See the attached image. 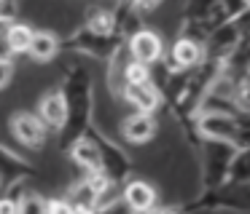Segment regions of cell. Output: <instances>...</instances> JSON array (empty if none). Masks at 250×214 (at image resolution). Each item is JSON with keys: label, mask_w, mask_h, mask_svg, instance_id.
<instances>
[{"label": "cell", "mask_w": 250, "mask_h": 214, "mask_svg": "<svg viewBox=\"0 0 250 214\" xmlns=\"http://www.w3.org/2000/svg\"><path fill=\"white\" fill-rule=\"evenodd\" d=\"M223 21H245L248 19L250 0H215Z\"/></svg>", "instance_id": "d6986e66"}, {"label": "cell", "mask_w": 250, "mask_h": 214, "mask_svg": "<svg viewBox=\"0 0 250 214\" xmlns=\"http://www.w3.org/2000/svg\"><path fill=\"white\" fill-rule=\"evenodd\" d=\"M159 126H156V115H146V112H129L121 118L119 123V134L126 144L132 147H143L156 137Z\"/></svg>", "instance_id": "4fadbf2b"}, {"label": "cell", "mask_w": 250, "mask_h": 214, "mask_svg": "<svg viewBox=\"0 0 250 214\" xmlns=\"http://www.w3.org/2000/svg\"><path fill=\"white\" fill-rule=\"evenodd\" d=\"M62 54V37H57L49 30H35V37L30 43V62L33 64H51Z\"/></svg>", "instance_id": "2e32d148"}, {"label": "cell", "mask_w": 250, "mask_h": 214, "mask_svg": "<svg viewBox=\"0 0 250 214\" xmlns=\"http://www.w3.org/2000/svg\"><path fill=\"white\" fill-rule=\"evenodd\" d=\"M17 214H46V196L22 187L17 196Z\"/></svg>", "instance_id": "ac0fdd59"}, {"label": "cell", "mask_w": 250, "mask_h": 214, "mask_svg": "<svg viewBox=\"0 0 250 214\" xmlns=\"http://www.w3.org/2000/svg\"><path fill=\"white\" fill-rule=\"evenodd\" d=\"M33 112L38 115V121L49 128V134H60L62 123H65V102H62L60 89L46 91V94L38 99V105H35Z\"/></svg>", "instance_id": "9a60e30c"}, {"label": "cell", "mask_w": 250, "mask_h": 214, "mask_svg": "<svg viewBox=\"0 0 250 214\" xmlns=\"http://www.w3.org/2000/svg\"><path fill=\"white\" fill-rule=\"evenodd\" d=\"M46 214H73V206L67 203L65 196L46 198Z\"/></svg>", "instance_id": "44dd1931"}, {"label": "cell", "mask_w": 250, "mask_h": 214, "mask_svg": "<svg viewBox=\"0 0 250 214\" xmlns=\"http://www.w3.org/2000/svg\"><path fill=\"white\" fill-rule=\"evenodd\" d=\"M121 46H124V40H121L119 35H94V32H89L83 24L78 27V30H73L70 35L62 40V51L81 54V56L97 59V62H108V59L113 56V51Z\"/></svg>", "instance_id": "5b68a950"}, {"label": "cell", "mask_w": 250, "mask_h": 214, "mask_svg": "<svg viewBox=\"0 0 250 214\" xmlns=\"http://www.w3.org/2000/svg\"><path fill=\"white\" fill-rule=\"evenodd\" d=\"M124 48H126V54H129L132 62L143 64V67H156V64L164 59V48H167V43H164V37L159 35L156 30L143 27V30L132 32V35L126 37Z\"/></svg>", "instance_id": "30bf717a"}, {"label": "cell", "mask_w": 250, "mask_h": 214, "mask_svg": "<svg viewBox=\"0 0 250 214\" xmlns=\"http://www.w3.org/2000/svg\"><path fill=\"white\" fill-rule=\"evenodd\" d=\"M194 144L207 142H223L234 150H250V123L248 115H234V112H196L194 118Z\"/></svg>", "instance_id": "7a4b0ae2"}, {"label": "cell", "mask_w": 250, "mask_h": 214, "mask_svg": "<svg viewBox=\"0 0 250 214\" xmlns=\"http://www.w3.org/2000/svg\"><path fill=\"white\" fill-rule=\"evenodd\" d=\"M3 37H6V48H8V56H27L30 51V43L35 37V27L27 24V21H8L6 30H3Z\"/></svg>", "instance_id": "e0dca14e"}, {"label": "cell", "mask_w": 250, "mask_h": 214, "mask_svg": "<svg viewBox=\"0 0 250 214\" xmlns=\"http://www.w3.org/2000/svg\"><path fill=\"white\" fill-rule=\"evenodd\" d=\"M146 80H151V67H143V64H137L129 59V64H126V70H124V86L146 83Z\"/></svg>", "instance_id": "ffe728a7"}, {"label": "cell", "mask_w": 250, "mask_h": 214, "mask_svg": "<svg viewBox=\"0 0 250 214\" xmlns=\"http://www.w3.org/2000/svg\"><path fill=\"white\" fill-rule=\"evenodd\" d=\"M188 212H229L245 214L248 212V185H221L215 190H202L196 201L180 209V214Z\"/></svg>", "instance_id": "277c9868"}, {"label": "cell", "mask_w": 250, "mask_h": 214, "mask_svg": "<svg viewBox=\"0 0 250 214\" xmlns=\"http://www.w3.org/2000/svg\"><path fill=\"white\" fill-rule=\"evenodd\" d=\"M205 62V46L194 37H186V35H175V40L167 43L164 48V59L162 64L167 70H175V72H191L196 70L199 64Z\"/></svg>", "instance_id": "9c48e42d"}, {"label": "cell", "mask_w": 250, "mask_h": 214, "mask_svg": "<svg viewBox=\"0 0 250 214\" xmlns=\"http://www.w3.org/2000/svg\"><path fill=\"white\" fill-rule=\"evenodd\" d=\"M199 150V171H202V190H215V187L226 185L229 179V163H231L237 150L231 144L223 142H196Z\"/></svg>", "instance_id": "3957f363"}, {"label": "cell", "mask_w": 250, "mask_h": 214, "mask_svg": "<svg viewBox=\"0 0 250 214\" xmlns=\"http://www.w3.org/2000/svg\"><path fill=\"white\" fill-rule=\"evenodd\" d=\"M119 198L132 214H151L159 206V190L143 177H129L119 185Z\"/></svg>", "instance_id": "8fae6325"}, {"label": "cell", "mask_w": 250, "mask_h": 214, "mask_svg": "<svg viewBox=\"0 0 250 214\" xmlns=\"http://www.w3.org/2000/svg\"><path fill=\"white\" fill-rule=\"evenodd\" d=\"M94 214H132V212L126 209V203L121 201V198H113V201L97 206V212H94Z\"/></svg>", "instance_id": "603a6c76"}, {"label": "cell", "mask_w": 250, "mask_h": 214, "mask_svg": "<svg viewBox=\"0 0 250 214\" xmlns=\"http://www.w3.org/2000/svg\"><path fill=\"white\" fill-rule=\"evenodd\" d=\"M0 214H17V198L3 193L0 196Z\"/></svg>", "instance_id": "cb8c5ba5"}, {"label": "cell", "mask_w": 250, "mask_h": 214, "mask_svg": "<svg viewBox=\"0 0 250 214\" xmlns=\"http://www.w3.org/2000/svg\"><path fill=\"white\" fill-rule=\"evenodd\" d=\"M132 3L137 5V8L143 11V14H148V11H153V8H159V5L164 3V0H132Z\"/></svg>", "instance_id": "d4e9b609"}, {"label": "cell", "mask_w": 250, "mask_h": 214, "mask_svg": "<svg viewBox=\"0 0 250 214\" xmlns=\"http://www.w3.org/2000/svg\"><path fill=\"white\" fill-rule=\"evenodd\" d=\"M94 126L89 128L83 137H78L76 142H70L65 147L67 158H70V163L76 166L78 171H83V174H94V171H100V155H97V144H94Z\"/></svg>", "instance_id": "5bb4252c"}, {"label": "cell", "mask_w": 250, "mask_h": 214, "mask_svg": "<svg viewBox=\"0 0 250 214\" xmlns=\"http://www.w3.org/2000/svg\"><path fill=\"white\" fill-rule=\"evenodd\" d=\"M8 131H11L14 142L24 150H43L49 142V128L38 121L33 110H17L8 118Z\"/></svg>", "instance_id": "ba28073f"}, {"label": "cell", "mask_w": 250, "mask_h": 214, "mask_svg": "<svg viewBox=\"0 0 250 214\" xmlns=\"http://www.w3.org/2000/svg\"><path fill=\"white\" fill-rule=\"evenodd\" d=\"M245 40H248L245 21H221V24L212 27V30L207 32V37L202 40V46H205V59L223 64Z\"/></svg>", "instance_id": "8992f818"}, {"label": "cell", "mask_w": 250, "mask_h": 214, "mask_svg": "<svg viewBox=\"0 0 250 214\" xmlns=\"http://www.w3.org/2000/svg\"><path fill=\"white\" fill-rule=\"evenodd\" d=\"M151 214H180V209H175V206H162V203H159V206L153 209Z\"/></svg>", "instance_id": "484cf974"}, {"label": "cell", "mask_w": 250, "mask_h": 214, "mask_svg": "<svg viewBox=\"0 0 250 214\" xmlns=\"http://www.w3.org/2000/svg\"><path fill=\"white\" fill-rule=\"evenodd\" d=\"M119 105L132 107V112H146V115H156L162 110L164 99L162 91L156 89L153 80H146V83H129L121 89L119 94Z\"/></svg>", "instance_id": "7c38bea8"}, {"label": "cell", "mask_w": 250, "mask_h": 214, "mask_svg": "<svg viewBox=\"0 0 250 214\" xmlns=\"http://www.w3.org/2000/svg\"><path fill=\"white\" fill-rule=\"evenodd\" d=\"M14 72H17V67H14V59H0V91L11 86Z\"/></svg>", "instance_id": "7402d4cb"}, {"label": "cell", "mask_w": 250, "mask_h": 214, "mask_svg": "<svg viewBox=\"0 0 250 214\" xmlns=\"http://www.w3.org/2000/svg\"><path fill=\"white\" fill-rule=\"evenodd\" d=\"M94 144H97V155H100V174L113 185H121L124 179L132 177V160L126 155V150L119 142H113L110 137L100 134L94 128Z\"/></svg>", "instance_id": "52a82bcc"}, {"label": "cell", "mask_w": 250, "mask_h": 214, "mask_svg": "<svg viewBox=\"0 0 250 214\" xmlns=\"http://www.w3.org/2000/svg\"><path fill=\"white\" fill-rule=\"evenodd\" d=\"M62 102H65V123H62L57 142L65 150L70 142L92 128L97 99H94V78L83 64H65V78L60 86Z\"/></svg>", "instance_id": "6da1fadb"}]
</instances>
